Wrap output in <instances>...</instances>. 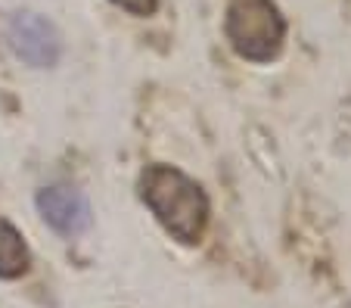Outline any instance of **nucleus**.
I'll use <instances>...</instances> for the list:
<instances>
[{
  "label": "nucleus",
  "instance_id": "obj_1",
  "mask_svg": "<svg viewBox=\"0 0 351 308\" xmlns=\"http://www.w3.org/2000/svg\"><path fill=\"white\" fill-rule=\"evenodd\" d=\"M137 190L168 237L184 246H196L202 240L208 224V196L190 174L165 162H153L140 171Z\"/></svg>",
  "mask_w": 351,
  "mask_h": 308
},
{
  "label": "nucleus",
  "instance_id": "obj_2",
  "mask_svg": "<svg viewBox=\"0 0 351 308\" xmlns=\"http://www.w3.org/2000/svg\"><path fill=\"white\" fill-rule=\"evenodd\" d=\"M230 47L249 62H271L283 50L286 19L274 0H230L224 19Z\"/></svg>",
  "mask_w": 351,
  "mask_h": 308
},
{
  "label": "nucleus",
  "instance_id": "obj_3",
  "mask_svg": "<svg viewBox=\"0 0 351 308\" xmlns=\"http://www.w3.org/2000/svg\"><path fill=\"white\" fill-rule=\"evenodd\" d=\"M7 40L13 54L32 69H53L62 56V34L40 13H16L10 19Z\"/></svg>",
  "mask_w": 351,
  "mask_h": 308
},
{
  "label": "nucleus",
  "instance_id": "obj_4",
  "mask_svg": "<svg viewBox=\"0 0 351 308\" xmlns=\"http://www.w3.org/2000/svg\"><path fill=\"white\" fill-rule=\"evenodd\" d=\"M34 206H38L40 218L47 222V228L56 230L60 237H69V240H72V237H81L93 222L87 196L75 187H62V184L38 190Z\"/></svg>",
  "mask_w": 351,
  "mask_h": 308
},
{
  "label": "nucleus",
  "instance_id": "obj_5",
  "mask_svg": "<svg viewBox=\"0 0 351 308\" xmlns=\"http://www.w3.org/2000/svg\"><path fill=\"white\" fill-rule=\"evenodd\" d=\"M32 268V249L22 230L0 215V281H19Z\"/></svg>",
  "mask_w": 351,
  "mask_h": 308
},
{
  "label": "nucleus",
  "instance_id": "obj_6",
  "mask_svg": "<svg viewBox=\"0 0 351 308\" xmlns=\"http://www.w3.org/2000/svg\"><path fill=\"white\" fill-rule=\"evenodd\" d=\"M109 3H115L119 10H125V13L131 16H153L156 10H159V0H109Z\"/></svg>",
  "mask_w": 351,
  "mask_h": 308
}]
</instances>
